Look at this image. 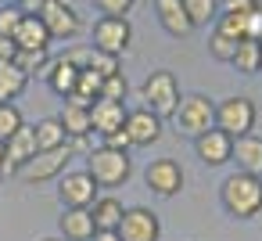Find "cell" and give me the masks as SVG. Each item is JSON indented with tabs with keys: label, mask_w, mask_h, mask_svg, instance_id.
Segmentation results:
<instances>
[{
	"label": "cell",
	"mask_w": 262,
	"mask_h": 241,
	"mask_svg": "<svg viewBox=\"0 0 262 241\" xmlns=\"http://www.w3.org/2000/svg\"><path fill=\"white\" fill-rule=\"evenodd\" d=\"M219 202L226 209V216L233 219H255L262 212V176L251 173H230L219 184Z\"/></svg>",
	"instance_id": "obj_1"
},
{
	"label": "cell",
	"mask_w": 262,
	"mask_h": 241,
	"mask_svg": "<svg viewBox=\"0 0 262 241\" xmlns=\"http://www.w3.org/2000/svg\"><path fill=\"white\" fill-rule=\"evenodd\" d=\"M86 173L94 176L97 187H122L133 176V158L129 151H112L101 144L86 155Z\"/></svg>",
	"instance_id": "obj_2"
},
{
	"label": "cell",
	"mask_w": 262,
	"mask_h": 241,
	"mask_svg": "<svg viewBox=\"0 0 262 241\" xmlns=\"http://www.w3.org/2000/svg\"><path fill=\"white\" fill-rule=\"evenodd\" d=\"M169 119H172L176 133H183V137H201L205 130L215 126V101L205 97V94H187V97H180V105H176V112H172Z\"/></svg>",
	"instance_id": "obj_3"
},
{
	"label": "cell",
	"mask_w": 262,
	"mask_h": 241,
	"mask_svg": "<svg viewBox=\"0 0 262 241\" xmlns=\"http://www.w3.org/2000/svg\"><path fill=\"white\" fill-rule=\"evenodd\" d=\"M180 97H183V94H180V83H176V76H172L169 69L151 72V76L144 79V87H140V101H144V108L155 112L158 119L172 115L176 105H180Z\"/></svg>",
	"instance_id": "obj_4"
},
{
	"label": "cell",
	"mask_w": 262,
	"mask_h": 241,
	"mask_svg": "<svg viewBox=\"0 0 262 241\" xmlns=\"http://www.w3.org/2000/svg\"><path fill=\"white\" fill-rule=\"evenodd\" d=\"M255 119H258V112H255V101L251 97L233 94V97H223L215 105V130H223L233 140L237 137H248L255 130Z\"/></svg>",
	"instance_id": "obj_5"
},
{
	"label": "cell",
	"mask_w": 262,
	"mask_h": 241,
	"mask_svg": "<svg viewBox=\"0 0 262 241\" xmlns=\"http://www.w3.org/2000/svg\"><path fill=\"white\" fill-rule=\"evenodd\" d=\"M69 162H72V151L69 144L65 148H51V151H36L22 169H18V180L26 184H47V180H58L61 173H69Z\"/></svg>",
	"instance_id": "obj_6"
},
{
	"label": "cell",
	"mask_w": 262,
	"mask_h": 241,
	"mask_svg": "<svg viewBox=\"0 0 262 241\" xmlns=\"http://www.w3.org/2000/svg\"><path fill=\"white\" fill-rule=\"evenodd\" d=\"M133 44V26L129 18H115V15H101L94 22V51H104V54H115L122 58Z\"/></svg>",
	"instance_id": "obj_7"
},
{
	"label": "cell",
	"mask_w": 262,
	"mask_h": 241,
	"mask_svg": "<svg viewBox=\"0 0 262 241\" xmlns=\"http://www.w3.org/2000/svg\"><path fill=\"white\" fill-rule=\"evenodd\" d=\"M97 184L86 169H72V173H61L58 176V202L61 209H90L97 202Z\"/></svg>",
	"instance_id": "obj_8"
},
{
	"label": "cell",
	"mask_w": 262,
	"mask_h": 241,
	"mask_svg": "<svg viewBox=\"0 0 262 241\" xmlns=\"http://www.w3.org/2000/svg\"><path fill=\"white\" fill-rule=\"evenodd\" d=\"M183 166L176 162V158H155V162H147V169H144V184H147V191L151 194H158V198H172V194H180L183 191Z\"/></svg>",
	"instance_id": "obj_9"
},
{
	"label": "cell",
	"mask_w": 262,
	"mask_h": 241,
	"mask_svg": "<svg viewBox=\"0 0 262 241\" xmlns=\"http://www.w3.org/2000/svg\"><path fill=\"white\" fill-rule=\"evenodd\" d=\"M115 234L122 241H158L162 237V223H158V212L144 209V205H129L115 227Z\"/></svg>",
	"instance_id": "obj_10"
},
{
	"label": "cell",
	"mask_w": 262,
	"mask_h": 241,
	"mask_svg": "<svg viewBox=\"0 0 262 241\" xmlns=\"http://www.w3.org/2000/svg\"><path fill=\"white\" fill-rule=\"evenodd\" d=\"M36 15H40V22L47 26L51 40H72V36L83 29L79 11H76L72 4H65V0H47V4H43Z\"/></svg>",
	"instance_id": "obj_11"
},
{
	"label": "cell",
	"mask_w": 262,
	"mask_h": 241,
	"mask_svg": "<svg viewBox=\"0 0 262 241\" xmlns=\"http://www.w3.org/2000/svg\"><path fill=\"white\" fill-rule=\"evenodd\" d=\"M36 155V133L33 126H22L18 133H11L4 140V166H0V173L4 176H18V169Z\"/></svg>",
	"instance_id": "obj_12"
},
{
	"label": "cell",
	"mask_w": 262,
	"mask_h": 241,
	"mask_svg": "<svg viewBox=\"0 0 262 241\" xmlns=\"http://www.w3.org/2000/svg\"><path fill=\"white\" fill-rule=\"evenodd\" d=\"M122 130H126L133 148H151L162 137V119L155 112H147V108H133V112H126V126Z\"/></svg>",
	"instance_id": "obj_13"
},
{
	"label": "cell",
	"mask_w": 262,
	"mask_h": 241,
	"mask_svg": "<svg viewBox=\"0 0 262 241\" xmlns=\"http://www.w3.org/2000/svg\"><path fill=\"white\" fill-rule=\"evenodd\" d=\"M194 151L205 166H226L233 155V137H226L223 130H205L201 137H194Z\"/></svg>",
	"instance_id": "obj_14"
},
{
	"label": "cell",
	"mask_w": 262,
	"mask_h": 241,
	"mask_svg": "<svg viewBox=\"0 0 262 241\" xmlns=\"http://www.w3.org/2000/svg\"><path fill=\"white\" fill-rule=\"evenodd\" d=\"M122 126H126V101H104V97H97L90 105V133L108 137V133H115Z\"/></svg>",
	"instance_id": "obj_15"
},
{
	"label": "cell",
	"mask_w": 262,
	"mask_h": 241,
	"mask_svg": "<svg viewBox=\"0 0 262 241\" xmlns=\"http://www.w3.org/2000/svg\"><path fill=\"white\" fill-rule=\"evenodd\" d=\"M15 47L18 51H51V33H47V26L40 22V15H22V22H18V29H15Z\"/></svg>",
	"instance_id": "obj_16"
},
{
	"label": "cell",
	"mask_w": 262,
	"mask_h": 241,
	"mask_svg": "<svg viewBox=\"0 0 262 241\" xmlns=\"http://www.w3.org/2000/svg\"><path fill=\"white\" fill-rule=\"evenodd\" d=\"M155 15H158V22L169 36H190L194 33V22L183 11L180 0H155Z\"/></svg>",
	"instance_id": "obj_17"
},
{
	"label": "cell",
	"mask_w": 262,
	"mask_h": 241,
	"mask_svg": "<svg viewBox=\"0 0 262 241\" xmlns=\"http://www.w3.org/2000/svg\"><path fill=\"white\" fill-rule=\"evenodd\" d=\"M230 162H237L241 173L262 176V137H255V133L237 137V140H233V155H230Z\"/></svg>",
	"instance_id": "obj_18"
},
{
	"label": "cell",
	"mask_w": 262,
	"mask_h": 241,
	"mask_svg": "<svg viewBox=\"0 0 262 241\" xmlns=\"http://www.w3.org/2000/svg\"><path fill=\"white\" fill-rule=\"evenodd\" d=\"M58 230H61L65 241H90V237L97 234L90 209H65L61 219H58Z\"/></svg>",
	"instance_id": "obj_19"
},
{
	"label": "cell",
	"mask_w": 262,
	"mask_h": 241,
	"mask_svg": "<svg viewBox=\"0 0 262 241\" xmlns=\"http://www.w3.org/2000/svg\"><path fill=\"white\" fill-rule=\"evenodd\" d=\"M43 79H47V87H51L58 97H65V101H69V97L76 94L79 69H76L69 58H58V62H51V69H47V76H43Z\"/></svg>",
	"instance_id": "obj_20"
},
{
	"label": "cell",
	"mask_w": 262,
	"mask_h": 241,
	"mask_svg": "<svg viewBox=\"0 0 262 241\" xmlns=\"http://www.w3.org/2000/svg\"><path fill=\"white\" fill-rule=\"evenodd\" d=\"M122 212H126V205L119 198H112V194H97V202L90 205V216H94L97 230H115L119 219H122Z\"/></svg>",
	"instance_id": "obj_21"
},
{
	"label": "cell",
	"mask_w": 262,
	"mask_h": 241,
	"mask_svg": "<svg viewBox=\"0 0 262 241\" xmlns=\"http://www.w3.org/2000/svg\"><path fill=\"white\" fill-rule=\"evenodd\" d=\"M33 133H36V151H51V148H65L69 144V133H65V126H61L58 115L40 119L33 126Z\"/></svg>",
	"instance_id": "obj_22"
},
{
	"label": "cell",
	"mask_w": 262,
	"mask_h": 241,
	"mask_svg": "<svg viewBox=\"0 0 262 241\" xmlns=\"http://www.w3.org/2000/svg\"><path fill=\"white\" fill-rule=\"evenodd\" d=\"M65 133L69 137H90V105H79V101H69L65 112L58 115Z\"/></svg>",
	"instance_id": "obj_23"
},
{
	"label": "cell",
	"mask_w": 262,
	"mask_h": 241,
	"mask_svg": "<svg viewBox=\"0 0 262 241\" xmlns=\"http://www.w3.org/2000/svg\"><path fill=\"white\" fill-rule=\"evenodd\" d=\"M29 87V76L15 65V62H8V65H0V105L4 101H15V97H22V90Z\"/></svg>",
	"instance_id": "obj_24"
},
{
	"label": "cell",
	"mask_w": 262,
	"mask_h": 241,
	"mask_svg": "<svg viewBox=\"0 0 262 241\" xmlns=\"http://www.w3.org/2000/svg\"><path fill=\"white\" fill-rule=\"evenodd\" d=\"M258 40H237V51L230 58V65L241 72V76H255L258 72Z\"/></svg>",
	"instance_id": "obj_25"
},
{
	"label": "cell",
	"mask_w": 262,
	"mask_h": 241,
	"mask_svg": "<svg viewBox=\"0 0 262 241\" xmlns=\"http://www.w3.org/2000/svg\"><path fill=\"white\" fill-rule=\"evenodd\" d=\"M51 62H54V58H51L47 51H18V54H15V65H18L29 79H33V76H47Z\"/></svg>",
	"instance_id": "obj_26"
},
{
	"label": "cell",
	"mask_w": 262,
	"mask_h": 241,
	"mask_svg": "<svg viewBox=\"0 0 262 241\" xmlns=\"http://www.w3.org/2000/svg\"><path fill=\"white\" fill-rule=\"evenodd\" d=\"M180 4H183V11L190 15L194 29H198V26H212L215 15H219V0H180Z\"/></svg>",
	"instance_id": "obj_27"
},
{
	"label": "cell",
	"mask_w": 262,
	"mask_h": 241,
	"mask_svg": "<svg viewBox=\"0 0 262 241\" xmlns=\"http://www.w3.org/2000/svg\"><path fill=\"white\" fill-rule=\"evenodd\" d=\"M22 126H26V119H22L18 105H15V101H4V105H0V140H8V137L18 133Z\"/></svg>",
	"instance_id": "obj_28"
},
{
	"label": "cell",
	"mask_w": 262,
	"mask_h": 241,
	"mask_svg": "<svg viewBox=\"0 0 262 241\" xmlns=\"http://www.w3.org/2000/svg\"><path fill=\"white\" fill-rule=\"evenodd\" d=\"M244 18H248V15L219 11V15H215V22H212V29H215V33H223V36H230V40H244Z\"/></svg>",
	"instance_id": "obj_29"
},
{
	"label": "cell",
	"mask_w": 262,
	"mask_h": 241,
	"mask_svg": "<svg viewBox=\"0 0 262 241\" xmlns=\"http://www.w3.org/2000/svg\"><path fill=\"white\" fill-rule=\"evenodd\" d=\"M86 69H90V72H97V76L104 79V76H115V72H119V58L90 47V51H86Z\"/></svg>",
	"instance_id": "obj_30"
},
{
	"label": "cell",
	"mask_w": 262,
	"mask_h": 241,
	"mask_svg": "<svg viewBox=\"0 0 262 241\" xmlns=\"http://www.w3.org/2000/svg\"><path fill=\"white\" fill-rule=\"evenodd\" d=\"M126 94H129V83H126L122 72L104 76V83H101V97H104V101H126Z\"/></svg>",
	"instance_id": "obj_31"
},
{
	"label": "cell",
	"mask_w": 262,
	"mask_h": 241,
	"mask_svg": "<svg viewBox=\"0 0 262 241\" xmlns=\"http://www.w3.org/2000/svg\"><path fill=\"white\" fill-rule=\"evenodd\" d=\"M208 51H212V58L230 62V58H233V51H237V40H230V36H223V33H215V29H212V36H208Z\"/></svg>",
	"instance_id": "obj_32"
},
{
	"label": "cell",
	"mask_w": 262,
	"mask_h": 241,
	"mask_svg": "<svg viewBox=\"0 0 262 241\" xmlns=\"http://www.w3.org/2000/svg\"><path fill=\"white\" fill-rule=\"evenodd\" d=\"M22 8H15V4H8V8H0V36H15V29H18V22H22Z\"/></svg>",
	"instance_id": "obj_33"
},
{
	"label": "cell",
	"mask_w": 262,
	"mask_h": 241,
	"mask_svg": "<svg viewBox=\"0 0 262 241\" xmlns=\"http://www.w3.org/2000/svg\"><path fill=\"white\" fill-rule=\"evenodd\" d=\"M133 4H137V0H94V8L101 15H115V18H126L133 11Z\"/></svg>",
	"instance_id": "obj_34"
},
{
	"label": "cell",
	"mask_w": 262,
	"mask_h": 241,
	"mask_svg": "<svg viewBox=\"0 0 262 241\" xmlns=\"http://www.w3.org/2000/svg\"><path fill=\"white\" fill-rule=\"evenodd\" d=\"M244 40H258V44H262V8H255V11L244 18Z\"/></svg>",
	"instance_id": "obj_35"
},
{
	"label": "cell",
	"mask_w": 262,
	"mask_h": 241,
	"mask_svg": "<svg viewBox=\"0 0 262 241\" xmlns=\"http://www.w3.org/2000/svg\"><path fill=\"white\" fill-rule=\"evenodd\" d=\"M219 8L230 11V15H251L255 8H262L258 0H219Z\"/></svg>",
	"instance_id": "obj_36"
},
{
	"label": "cell",
	"mask_w": 262,
	"mask_h": 241,
	"mask_svg": "<svg viewBox=\"0 0 262 241\" xmlns=\"http://www.w3.org/2000/svg\"><path fill=\"white\" fill-rule=\"evenodd\" d=\"M104 148H112V151H129L133 144H129L126 130H115V133H108V137H104Z\"/></svg>",
	"instance_id": "obj_37"
},
{
	"label": "cell",
	"mask_w": 262,
	"mask_h": 241,
	"mask_svg": "<svg viewBox=\"0 0 262 241\" xmlns=\"http://www.w3.org/2000/svg\"><path fill=\"white\" fill-rule=\"evenodd\" d=\"M15 54H18L15 40H8V36H0V65H8V62H15Z\"/></svg>",
	"instance_id": "obj_38"
},
{
	"label": "cell",
	"mask_w": 262,
	"mask_h": 241,
	"mask_svg": "<svg viewBox=\"0 0 262 241\" xmlns=\"http://www.w3.org/2000/svg\"><path fill=\"white\" fill-rule=\"evenodd\" d=\"M90 241H122V237H119L115 230H97V234H94Z\"/></svg>",
	"instance_id": "obj_39"
},
{
	"label": "cell",
	"mask_w": 262,
	"mask_h": 241,
	"mask_svg": "<svg viewBox=\"0 0 262 241\" xmlns=\"http://www.w3.org/2000/svg\"><path fill=\"white\" fill-rule=\"evenodd\" d=\"M0 166H4V140H0Z\"/></svg>",
	"instance_id": "obj_40"
},
{
	"label": "cell",
	"mask_w": 262,
	"mask_h": 241,
	"mask_svg": "<svg viewBox=\"0 0 262 241\" xmlns=\"http://www.w3.org/2000/svg\"><path fill=\"white\" fill-rule=\"evenodd\" d=\"M258 72H262V47H258Z\"/></svg>",
	"instance_id": "obj_41"
},
{
	"label": "cell",
	"mask_w": 262,
	"mask_h": 241,
	"mask_svg": "<svg viewBox=\"0 0 262 241\" xmlns=\"http://www.w3.org/2000/svg\"><path fill=\"white\" fill-rule=\"evenodd\" d=\"M40 241H65V237H40Z\"/></svg>",
	"instance_id": "obj_42"
},
{
	"label": "cell",
	"mask_w": 262,
	"mask_h": 241,
	"mask_svg": "<svg viewBox=\"0 0 262 241\" xmlns=\"http://www.w3.org/2000/svg\"><path fill=\"white\" fill-rule=\"evenodd\" d=\"M15 4H26V0H15Z\"/></svg>",
	"instance_id": "obj_43"
},
{
	"label": "cell",
	"mask_w": 262,
	"mask_h": 241,
	"mask_svg": "<svg viewBox=\"0 0 262 241\" xmlns=\"http://www.w3.org/2000/svg\"><path fill=\"white\" fill-rule=\"evenodd\" d=\"M0 4H4V0H0Z\"/></svg>",
	"instance_id": "obj_44"
}]
</instances>
